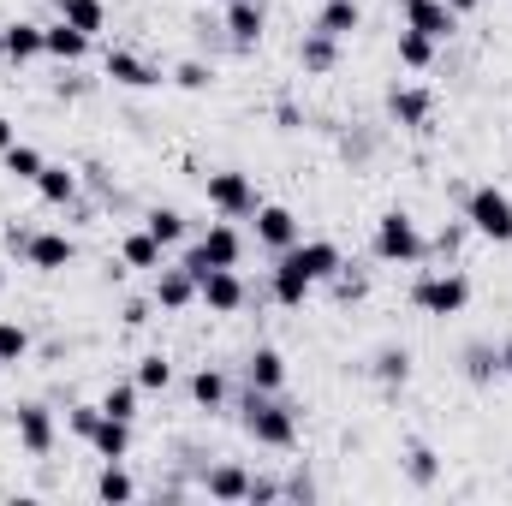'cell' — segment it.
<instances>
[{
	"instance_id": "4dcf8cb0",
	"label": "cell",
	"mask_w": 512,
	"mask_h": 506,
	"mask_svg": "<svg viewBox=\"0 0 512 506\" xmlns=\"http://www.w3.org/2000/svg\"><path fill=\"white\" fill-rule=\"evenodd\" d=\"M137 495V483H131L126 471H120V459H102V477H96V501H131Z\"/></svg>"
},
{
	"instance_id": "b9f144b4",
	"label": "cell",
	"mask_w": 512,
	"mask_h": 506,
	"mask_svg": "<svg viewBox=\"0 0 512 506\" xmlns=\"http://www.w3.org/2000/svg\"><path fill=\"white\" fill-rule=\"evenodd\" d=\"M280 495H286V489H280L274 477H251V495H245V501H251V506H268V501H280Z\"/></svg>"
},
{
	"instance_id": "60d3db41",
	"label": "cell",
	"mask_w": 512,
	"mask_h": 506,
	"mask_svg": "<svg viewBox=\"0 0 512 506\" xmlns=\"http://www.w3.org/2000/svg\"><path fill=\"white\" fill-rule=\"evenodd\" d=\"M328 286H334V298H346V304H352V298H364V292H370V280H364V274H352V268H340V274H334V280H328Z\"/></svg>"
},
{
	"instance_id": "e575fe53",
	"label": "cell",
	"mask_w": 512,
	"mask_h": 506,
	"mask_svg": "<svg viewBox=\"0 0 512 506\" xmlns=\"http://www.w3.org/2000/svg\"><path fill=\"white\" fill-rule=\"evenodd\" d=\"M137 387H143V393H167V387H173V364H167L161 352L137 358Z\"/></svg>"
},
{
	"instance_id": "9c48e42d",
	"label": "cell",
	"mask_w": 512,
	"mask_h": 506,
	"mask_svg": "<svg viewBox=\"0 0 512 506\" xmlns=\"http://www.w3.org/2000/svg\"><path fill=\"white\" fill-rule=\"evenodd\" d=\"M268 292H274V304H280V310H298V304H304V298L316 292V280L304 274V262H298L292 251H280L274 274H268Z\"/></svg>"
},
{
	"instance_id": "d4e9b609",
	"label": "cell",
	"mask_w": 512,
	"mask_h": 506,
	"mask_svg": "<svg viewBox=\"0 0 512 506\" xmlns=\"http://www.w3.org/2000/svg\"><path fill=\"white\" fill-rule=\"evenodd\" d=\"M465 381H477V387L501 381V346H489V340H471V346H465Z\"/></svg>"
},
{
	"instance_id": "7a4b0ae2",
	"label": "cell",
	"mask_w": 512,
	"mask_h": 506,
	"mask_svg": "<svg viewBox=\"0 0 512 506\" xmlns=\"http://www.w3.org/2000/svg\"><path fill=\"white\" fill-rule=\"evenodd\" d=\"M245 429H251L256 447H292L298 441V411L280 405L274 393H245Z\"/></svg>"
},
{
	"instance_id": "603a6c76",
	"label": "cell",
	"mask_w": 512,
	"mask_h": 506,
	"mask_svg": "<svg viewBox=\"0 0 512 506\" xmlns=\"http://www.w3.org/2000/svg\"><path fill=\"white\" fill-rule=\"evenodd\" d=\"M90 447H96V459H126V453H131V423H126V417H108V411H102V423H96Z\"/></svg>"
},
{
	"instance_id": "1f68e13d",
	"label": "cell",
	"mask_w": 512,
	"mask_h": 506,
	"mask_svg": "<svg viewBox=\"0 0 512 506\" xmlns=\"http://www.w3.org/2000/svg\"><path fill=\"white\" fill-rule=\"evenodd\" d=\"M191 399H197V411H221L227 405V376L221 370H197L191 376Z\"/></svg>"
},
{
	"instance_id": "7402d4cb",
	"label": "cell",
	"mask_w": 512,
	"mask_h": 506,
	"mask_svg": "<svg viewBox=\"0 0 512 506\" xmlns=\"http://www.w3.org/2000/svg\"><path fill=\"white\" fill-rule=\"evenodd\" d=\"M358 0H322V12H316V24L310 30H322V36H334V42H346L352 30H358Z\"/></svg>"
},
{
	"instance_id": "bcb514c9",
	"label": "cell",
	"mask_w": 512,
	"mask_h": 506,
	"mask_svg": "<svg viewBox=\"0 0 512 506\" xmlns=\"http://www.w3.org/2000/svg\"><path fill=\"white\" fill-rule=\"evenodd\" d=\"M501 376L512 381V340H501Z\"/></svg>"
},
{
	"instance_id": "44dd1931",
	"label": "cell",
	"mask_w": 512,
	"mask_h": 506,
	"mask_svg": "<svg viewBox=\"0 0 512 506\" xmlns=\"http://www.w3.org/2000/svg\"><path fill=\"white\" fill-rule=\"evenodd\" d=\"M36 197H42L48 209H66V203H78V173H72V167H54V161H48V167L36 173Z\"/></svg>"
},
{
	"instance_id": "5bb4252c",
	"label": "cell",
	"mask_w": 512,
	"mask_h": 506,
	"mask_svg": "<svg viewBox=\"0 0 512 506\" xmlns=\"http://www.w3.org/2000/svg\"><path fill=\"white\" fill-rule=\"evenodd\" d=\"M42 54H54L60 66H78V60L90 54V36H84L78 24H66V18H54V24H42Z\"/></svg>"
},
{
	"instance_id": "8992f818",
	"label": "cell",
	"mask_w": 512,
	"mask_h": 506,
	"mask_svg": "<svg viewBox=\"0 0 512 506\" xmlns=\"http://www.w3.org/2000/svg\"><path fill=\"white\" fill-rule=\"evenodd\" d=\"M203 197H209V209H221L227 221H245V215H256V185L251 173H239V167H221V173H209L203 179Z\"/></svg>"
},
{
	"instance_id": "f6af8a7d",
	"label": "cell",
	"mask_w": 512,
	"mask_h": 506,
	"mask_svg": "<svg viewBox=\"0 0 512 506\" xmlns=\"http://www.w3.org/2000/svg\"><path fill=\"white\" fill-rule=\"evenodd\" d=\"M12 143H18V126H12V120L0 114V149H12Z\"/></svg>"
},
{
	"instance_id": "d590c367",
	"label": "cell",
	"mask_w": 512,
	"mask_h": 506,
	"mask_svg": "<svg viewBox=\"0 0 512 506\" xmlns=\"http://www.w3.org/2000/svg\"><path fill=\"white\" fill-rule=\"evenodd\" d=\"M143 227H149L161 245H179V239H185V215H179V209H149Z\"/></svg>"
},
{
	"instance_id": "8d00e7d4",
	"label": "cell",
	"mask_w": 512,
	"mask_h": 506,
	"mask_svg": "<svg viewBox=\"0 0 512 506\" xmlns=\"http://www.w3.org/2000/svg\"><path fill=\"white\" fill-rule=\"evenodd\" d=\"M137 393H143V387H137V381H114V387H108V393H102V411H108V417H137Z\"/></svg>"
},
{
	"instance_id": "ac0fdd59",
	"label": "cell",
	"mask_w": 512,
	"mask_h": 506,
	"mask_svg": "<svg viewBox=\"0 0 512 506\" xmlns=\"http://www.w3.org/2000/svg\"><path fill=\"white\" fill-rule=\"evenodd\" d=\"M185 304H197V274L161 268V274H155V310H185Z\"/></svg>"
},
{
	"instance_id": "f35d334b",
	"label": "cell",
	"mask_w": 512,
	"mask_h": 506,
	"mask_svg": "<svg viewBox=\"0 0 512 506\" xmlns=\"http://www.w3.org/2000/svg\"><path fill=\"white\" fill-rule=\"evenodd\" d=\"M24 352H30V334L18 322H0V364H18Z\"/></svg>"
},
{
	"instance_id": "7dc6e473",
	"label": "cell",
	"mask_w": 512,
	"mask_h": 506,
	"mask_svg": "<svg viewBox=\"0 0 512 506\" xmlns=\"http://www.w3.org/2000/svg\"><path fill=\"white\" fill-rule=\"evenodd\" d=\"M447 6H453V12H459V18H465V12H477V6H483V0H447Z\"/></svg>"
},
{
	"instance_id": "d6a6232c",
	"label": "cell",
	"mask_w": 512,
	"mask_h": 506,
	"mask_svg": "<svg viewBox=\"0 0 512 506\" xmlns=\"http://www.w3.org/2000/svg\"><path fill=\"white\" fill-rule=\"evenodd\" d=\"M405 477H411V489H435L441 483V459L429 447H411L405 453Z\"/></svg>"
},
{
	"instance_id": "ba28073f",
	"label": "cell",
	"mask_w": 512,
	"mask_h": 506,
	"mask_svg": "<svg viewBox=\"0 0 512 506\" xmlns=\"http://www.w3.org/2000/svg\"><path fill=\"white\" fill-rule=\"evenodd\" d=\"M256 245H262V251H292V245H298V239H304V233H298V215H292V209H280V203H256Z\"/></svg>"
},
{
	"instance_id": "f546056e",
	"label": "cell",
	"mask_w": 512,
	"mask_h": 506,
	"mask_svg": "<svg viewBox=\"0 0 512 506\" xmlns=\"http://www.w3.org/2000/svg\"><path fill=\"white\" fill-rule=\"evenodd\" d=\"M0 161H6V173H12V179H24V185H36V173L48 167L36 143H12V149H0Z\"/></svg>"
},
{
	"instance_id": "30bf717a",
	"label": "cell",
	"mask_w": 512,
	"mask_h": 506,
	"mask_svg": "<svg viewBox=\"0 0 512 506\" xmlns=\"http://www.w3.org/2000/svg\"><path fill=\"white\" fill-rule=\"evenodd\" d=\"M197 304H209L215 316H233V310L245 304V280H239V268H209V274L197 280Z\"/></svg>"
},
{
	"instance_id": "e0dca14e",
	"label": "cell",
	"mask_w": 512,
	"mask_h": 506,
	"mask_svg": "<svg viewBox=\"0 0 512 506\" xmlns=\"http://www.w3.org/2000/svg\"><path fill=\"white\" fill-rule=\"evenodd\" d=\"M429 108H435V102H429L423 84H393V90H387V114H393L399 126H429Z\"/></svg>"
},
{
	"instance_id": "ffe728a7",
	"label": "cell",
	"mask_w": 512,
	"mask_h": 506,
	"mask_svg": "<svg viewBox=\"0 0 512 506\" xmlns=\"http://www.w3.org/2000/svg\"><path fill=\"white\" fill-rule=\"evenodd\" d=\"M298 66H304L310 78L334 72V66H340V42H334V36H322V30H304V42H298Z\"/></svg>"
},
{
	"instance_id": "ee69618b",
	"label": "cell",
	"mask_w": 512,
	"mask_h": 506,
	"mask_svg": "<svg viewBox=\"0 0 512 506\" xmlns=\"http://www.w3.org/2000/svg\"><path fill=\"white\" fill-rule=\"evenodd\" d=\"M149 322V304H126V328H143Z\"/></svg>"
},
{
	"instance_id": "3957f363",
	"label": "cell",
	"mask_w": 512,
	"mask_h": 506,
	"mask_svg": "<svg viewBox=\"0 0 512 506\" xmlns=\"http://www.w3.org/2000/svg\"><path fill=\"white\" fill-rule=\"evenodd\" d=\"M465 227L489 245H512V197L501 185H477L465 197Z\"/></svg>"
},
{
	"instance_id": "52a82bcc",
	"label": "cell",
	"mask_w": 512,
	"mask_h": 506,
	"mask_svg": "<svg viewBox=\"0 0 512 506\" xmlns=\"http://www.w3.org/2000/svg\"><path fill=\"white\" fill-rule=\"evenodd\" d=\"M12 423H18V447H24L30 459H48V453H54V411H48V405L24 399V405L12 411Z\"/></svg>"
},
{
	"instance_id": "7bdbcfd3",
	"label": "cell",
	"mask_w": 512,
	"mask_h": 506,
	"mask_svg": "<svg viewBox=\"0 0 512 506\" xmlns=\"http://www.w3.org/2000/svg\"><path fill=\"white\" fill-rule=\"evenodd\" d=\"M459 239H465V233H459V227H447V233L435 239V251H441V256H453V251H459Z\"/></svg>"
},
{
	"instance_id": "f1b7e54d",
	"label": "cell",
	"mask_w": 512,
	"mask_h": 506,
	"mask_svg": "<svg viewBox=\"0 0 512 506\" xmlns=\"http://www.w3.org/2000/svg\"><path fill=\"white\" fill-rule=\"evenodd\" d=\"M399 66L405 72H429L435 66V42L423 30H399Z\"/></svg>"
},
{
	"instance_id": "9a60e30c",
	"label": "cell",
	"mask_w": 512,
	"mask_h": 506,
	"mask_svg": "<svg viewBox=\"0 0 512 506\" xmlns=\"http://www.w3.org/2000/svg\"><path fill=\"white\" fill-rule=\"evenodd\" d=\"M102 72H108L114 84H126V90H155V84H161V72H155L149 60L126 54V48H108V54H102Z\"/></svg>"
},
{
	"instance_id": "83f0119b",
	"label": "cell",
	"mask_w": 512,
	"mask_h": 506,
	"mask_svg": "<svg viewBox=\"0 0 512 506\" xmlns=\"http://www.w3.org/2000/svg\"><path fill=\"white\" fill-rule=\"evenodd\" d=\"M48 6H54L66 24H78L84 36H96V30L108 24V6H102V0H48Z\"/></svg>"
},
{
	"instance_id": "5b68a950",
	"label": "cell",
	"mask_w": 512,
	"mask_h": 506,
	"mask_svg": "<svg viewBox=\"0 0 512 506\" xmlns=\"http://www.w3.org/2000/svg\"><path fill=\"white\" fill-rule=\"evenodd\" d=\"M370 251L382 256V262H423L429 245H423V233H417V221L405 209H387L382 221H376V245Z\"/></svg>"
},
{
	"instance_id": "2e32d148",
	"label": "cell",
	"mask_w": 512,
	"mask_h": 506,
	"mask_svg": "<svg viewBox=\"0 0 512 506\" xmlns=\"http://www.w3.org/2000/svg\"><path fill=\"white\" fill-rule=\"evenodd\" d=\"M262 24H268L262 0H227V36H233V48H256Z\"/></svg>"
},
{
	"instance_id": "cb8c5ba5",
	"label": "cell",
	"mask_w": 512,
	"mask_h": 506,
	"mask_svg": "<svg viewBox=\"0 0 512 506\" xmlns=\"http://www.w3.org/2000/svg\"><path fill=\"white\" fill-rule=\"evenodd\" d=\"M36 54H42V24H30V18L6 24V60H12V66H30Z\"/></svg>"
},
{
	"instance_id": "7c38bea8",
	"label": "cell",
	"mask_w": 512,
	"mask_h": 506,
	"mask_svg": "<svg viewBox=\"0 0 512 506\" xmlns=\"http://www.w3.org/2000/svg\"><path fill=\"white\" fill-rule=\"evenodd\" d=\"M292 256L304 262V274H310L316 286H328V280L346 268V256H340V245H334V239H298V245H292Z\"/></svg>"
},
{
	"instance_id": "4316f807",
	"label": "cell",
	"mask_w": 512,
	"mask_h": 506,
	"mask_svg": "<svg viewBox=\"0 0 512 506\" xmlns=\"http://www.w3.org/2000/svg\"><path fill=\"white\" fill-rule=\"evenodd\" d=\"M203 489H209V501H245V495H251V477H245L239 465H215V471L203 477Z\"/></svg>"
},
{
	"instance_id": "6da1fadb",
	"label": "cell",
	"mask_w": 512,
	"mask_h": 506,
	"mask_svg": "<svg viewBox=\"0 0 512 506\" xmlns=\"http://www.w3.org/2000/svg\"><path fill=\"white\" fill-rule=\"evenodd\" d=\"M465 304H471V280L453 274V268H435V274H417V280H411V310H417V316L447 322V316H459Z\"/></svg>"
},
{
	"instance_id": "d6986e66",
	"label": "cell",
	"mask_w": 512,
	"mask_h": 506,
	"mask_svg": "<svg viewBox=\"0 0 512 506\" xmlns=\"http://www.w3.org/2000/svg\"><path fill=\"white\" fill-rule=\"evenodd\" d=\"M245 381H251L256 393H280L286 387V358L274 346H256L251 358H245Z\"/></svg>"
},
{
	"instance_id": "4fadbf2b",
	"label": "cell",
	"mask_w": 512,
	"mask_h": 506,
	"mask_svg": "<svg viewBox=\"0 0 512 506\" xmlns=\"http://www.w3.org/2000/svg\"><path fill=\"white\" fill-rule=\"evenodd\" d=\"M72 256H78V245H72L66 233H30V239H24V262H30V268H42V274L72 268Z\"/></svg>"
},
{
	"instance_id": "484cf974",
	"label": "cell",
	"mask_w": 512,
	"mask_h": 506,
	"mask_svg": "<svg viewBox=\"0 0 512 506\" xmlns=\"http://www.w3.org/2000/svg\"><path fill=\"white\" fill-rule=\"evenodd\" d=\"M161 251H167V245H161L149 227H137V233L120 239V262H126V268H161Z\"/></svg>"
},
{
	"instance_id": "ab89813d",
	"label": "cell",
	"mask_w": 512,
	"mask_h": 506,
	"mask_svg": "<svg viewBox=\"0 0 512 506\" xmlns=\"http://www.w3.org/2000/svg\"><path fill=\"white\" fill-rule=\"evenodd\" d=\"M96 423H102V405H72V411H66V429H72L78 441H90Z\"/></svg>"
},
{
	"instance_id": "8fae6325",
	"label": "cell",
	"mask_w": 512,
	"mask_h": 506,
	"mask_svg": "<svg viewBox=\"0 0 512 506\" xmlns=\"http://www.w3.org/2000/svg\"><path fill=\"white\" fill-rule=\"evenodd\" d=\"M405 30H423L429 42H447L459 30V12L447 0H405Z\"/></svg>"
},
{
	"instance_id": "277c9868",
	"label": "cell",
	"mask_w": 512,
	"mask_h": 506,
	"mask_svg": "<svg viewBox=\"0 0 512 506\" xmlns=\"http://www.w3.org/2000/svg\"><path fill=\"white\" fill-rule=\"evenodd\" d=\"M239 256H245V239H239V227H227V221H215V227H209V233H203V239H197L191 251L179 256V268L203 280L209 268H239Z\"/></svg>"
},
{
	"instance_id": "c3c4849f",
	"label": "cell",
	"mask_w": 512,
	"mask_h": 506,
	"mask_svg": "<svg viewBox=\"0 0 512 506\" xmlns=\"http://www.w3.org/2000/svg\"><path fill=\"white\" fill-rule=\"evenodd\" d=\"M0 60H6V24H0Z\"/></svg>"
},
{
	"instance_id": "74e56055",
	"label": "cell",
	"mask_w": 512,
	"mask_h": 506,
	"mask_svg": "<svg viewBox=\"0 0 512 506\" xmlns=\"http://www.w3.org/2000/svg\"><path fill=\"white\" fill-rule=\"evenodd\" d=\"M173 84L197 96V90H209V84H215V66H203V60H179V66H173Z\"/></svg>"
},
{
	"instance_id": "836d02e7",
	"label": "cell",
	"mask_w": 512,
	"mask_h": 506,
	"mask_svg": "<svg viewBox=\"0 0 512 506\" xmlns=\"http://www.w3.org/2000/svg\"><path fill=\"white\" fill-rule=\"evenodd\" d=\"M370 376L387 381V387H393V381H405V376H411V352H405V346H382V352H376V364H370Z\"/></svg>"
}]
</instances>
